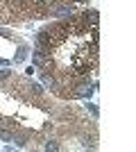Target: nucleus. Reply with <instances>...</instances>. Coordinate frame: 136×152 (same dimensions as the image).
I'll return each mask as SVG.
<instances>
[{"label": "nucleus", "mask_w": 136, "mask_h": 152, "mask_svg": "<svg viewBox=\"0 0 136 152\" xmlns=\"http://www.w3.org/2000/svg\"><path fill=\"white\" fill-rule=\"evenodd\" d=\"M97 12L77 9L45 25L34 43V66L59 100L86 98L97 75Z\"/></svg>", "instance_id": "nucleus-1"}, {"label": "nucleus", "mask_w": 136, "mask_h": 152, "mask_svg": "<svg viewBox=\"0 0 136 152\" xmlns=\"http://www.w3.org/2000/svg\"><path fill=\"white\" fill-rule=\"evenodd\" d=\"M89 0H0V23H30L50 16H68Z\"/></svg>", "instance_id": "nucleus-2"}]
</instances>
